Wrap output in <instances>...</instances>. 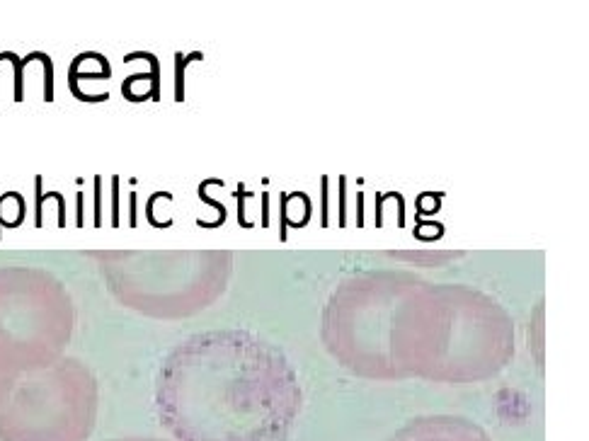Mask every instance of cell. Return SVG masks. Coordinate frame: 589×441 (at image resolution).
<instances>
[{
	"mask_svg": "<svg viewBox=\"0 0 589 441\" xmlns=\"http://www.w3.org/2000/svg\"><path fill=\"white\" fill-rule=\"evenodd\" d=\"M34 61H42L44 68V102H54V63L44 51H32Z\"/></svg>",
	"mask_w": 589,
	"mask_h": 441,
	"instance_id": "3",
	"label": "cell"
},
{
	"mask_svg": "<svg viewBox=\"0 0 589 441\" xmlns=\"http://www.w3.org/2000/svg\"><path fill=\"white\" fill-rule=\"evenodd\" d=\"M391 441H490V437L466 417L427 415L400 427Z\"/></svg>",
	"mask_w": 589,
	"mask_h": 441,
	"instance_id": "2",
	"label": "cell"
},
{
	"mask_svg": "<svg viewBox=\"0 0 589 441\" xmlns=\"http://www.w3.org/2000/svg\"><path fill=\"white\" fill-rule=\"evenodd\" d=\"M3 214H5V206H3V194H0V238H3Z\"/></svg>",
	"mask_w": 589,
	"mask_h": 441,
	"instance_id": "5",
	"label": "cell"
},
{
	"mask_svg": "<svg viewBox=\"0 0 589 441\" xmlns=\"http://www.w3.org/2000/svg\"><path fill=\"white\" fill-rule=\"evenodd\" d=\"M34 189H37V219H34V226H42V204H44V197H42V177H37L34 180Z\"/></svg>",
	"mask_w": 589,
	"mask_h": 441,
	"instance_id": "4",
	"label": "cell"
},
{
	"mask_svg": "<svg viewBox=\"0 0 589 441\" xmlns=\"http://www.w3.org/2000/svg\"><path fill=\"white\" fill-rule=\"evenodd\" d=\"M156 405L180 441H289L303 395L279 349L248 332H214L168 359Z\"/></svg>",
	"mask_w": 589,
	"mask_h": 441,
	"instance_id": "1",
	"label": "cell"
}]
</instances>
